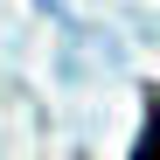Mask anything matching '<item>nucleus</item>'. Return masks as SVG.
<instances>
[{
    "label": "nucleus",
    "mask_w": 160,
    "mask_h": 160,
    "mask_svg": "<svg viewBox=\"0 0 160 160\" xmlns=\"http://www.w3.org/2000/svg\"><path fill=\"white\" fill-rule=\"evenodd\" d=\"M132 160H160V98L146 112V132H139V153H132Z\"/></svg>",
    "instance_id": "f257e3e1"
}]
</instances>
